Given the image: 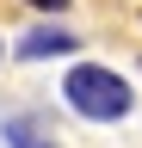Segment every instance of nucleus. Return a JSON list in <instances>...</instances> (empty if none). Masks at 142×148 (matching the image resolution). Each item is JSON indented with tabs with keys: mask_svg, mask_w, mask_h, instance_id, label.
Masks as SVG:
<instances>
[{
	"mask_svg": "<svg viewBox=\"0 0 142 148\" xmlns=\"http://www.w3.org/2000/svg\"><path fill=\"white\" fill-rule=\"evenodd\" d=\"M25 6H37V12H68V0H25Z\"/></svg>",
	"mask_w": 142,
	"mask_h": 148,
	"instance_id": "obj_4",
	"label": "nucleus"
},
{
	"mask_svg": "<svg viewBox=\"0 0 142 148\" xmlns=\"http://www.w3.org/2000/svg\"><path fill=\"white\" fill-rule=\"evenodd\" d=\"M74 49H80V37L62 31V25H37V31H25V43H19L25 62H43V56H74Z\"/></svg>",
	"mask_w": 142,
	"mask_h": 148,
	"instance_id": "obj_3",
	"label": "nucleus"
},
{
	"mask_svg": "<svg viewBox=\"0 0 142 148\" xmlns=\"http://www.w3.org/2000/svg\"><path fill=\"white\" fill-rule=\"evenodd\" d=\"M62 99H68V111H74V117H86V123H117V117H130L136 86L123 80L117 68L80 62V68L62 74Z\"/></svg>",
	"mask_w": 142,
	"mask_h": 148,
	"instance_id": "obj_1",
	"label": "nucleus"
},
{
	"mask_svg": "<svg viewBox=\"0 0 142 148\" xmlns=\"http://www.w3.org/2000/svg\"><path fill=\"white\" fill-rule=\"evenodd\" d=\"M0 142L6 148H56V130L37 111H12V117H0Z\"/></svg>",
	"mask_w": 142,
	"mask_h": 148,
	"instance_id": "obj_2",
	"label": "nucleus"
}]
</instances>
